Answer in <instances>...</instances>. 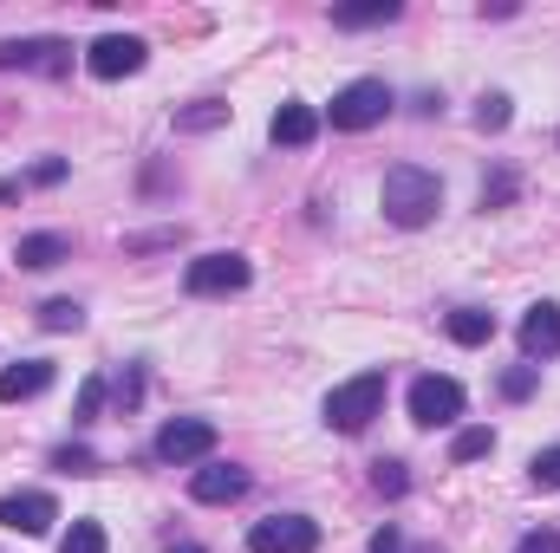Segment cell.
I'll return each mask as SVG.
<instances>
[{"mask_svg": "<svg viewBox=\"0 0 560 553\" xmlns=\"http://www.w3.org/2000/svg\"><path fill=\"white\" fill-rule=\"evenodd\" d=\"M378 202H385V222L423 228V222H436V209H443V183H436L430 169H418V163H392L385 183H378Z\"/></svg>", "mask_w": 560, "mask_h": 553, "instance_id": "cell-1", "label": "cell"}, {"mask_svg": "<svg viewBox=\"0 0 560 553\" xmlns=\"http://www.w3.org/2000/svg\"><path fill=\"white\" fill-rule=\"evenodd\" d=\"M378 411H385V372H359V378H346V385L326 398V423L346 430V436H359Z\"/></svg>", "mask_w": 560, "mask_h": 553, "instance_id": "cell-2", "label": "cell"}, {"mask_svg": "<svg viewBox=\"0 0 560 553\" xmlns=\"http://www.w3.org/2000/svg\"><path fill=\"white\" fill-rule=\"evenodd\" d=\"M385 111H392V85H385V79H352V85L332 98L326 118H332V131H372Z\"/></svg>", "mask_w": 560, "mask_h": 553, "instance_id": "cell-3", "label": "cell"}, {"mask_svg": "<svg viewBox=\"0 0 560 553\" xmlns=\"http://www.w3.org/2000/svg\"><path fill=\"white\" fill-rule=\"evenodd\" d=\"M248 280H255V268H248L242 255H196L189 274H183V286H189L196 299H222V293H242Z\"/></svg>", "mask_w": 560, "mask_h": 553, "instance_id": "cell-4", "label": "cell"}, {"mask_svg": "<svg viewBox=\"0 0 560 553\" xmlns=\"http://www.w3.org/2000/svg\"><path fill=\"white\" fill-rule=\"evenodd\" d=\"M0 72H46V79H66V72H72V46H66V39H0Z\"/></svg>", "mask_w": 560, "mask_h": 553, "instance_id": "cell-5", "label": "cell"}, {"mask_svg": "<svg viewBox=\"0 0 560 553\" xmlns=\"http://www.w3.org/2000/svg\"><path fill=\"white\" fill-rule=\"evenodd\" d=\"M248 548L255 553H319V521H306V515H268V521H255Z\"/></svg>", "mask_w": 560, "mask_h": 553, "instance_id": "cell-6", "label": "cell"}, {"mask_svg": "<svg viewBox=\"0 0 560 553\" xmlns=\"http://www.w3.org/2000/svg\"><path fill=\"white\" fill-rule=\"evenodd\" d=\"M215 449V423L209 416H170L156 430V462H196Z\"/></svg>", "mask_w": 560, "mask_h": 553, "instance_id": "cell-7", "label": "cell"}, {"mask_svg": "<svg viewBox=\"0 0 560 553\" xmlns=\"http://www.w3.org/2000/svg\"><path fill=\"white\" fill-rule=\"evenodd\" d=\"M143 46L138 33H105V39H92V52H85V72L92 79H131V72H143Z\"/></svg>", "mask_w": 560, "mask_h": 553, "instance_id": "cell-8", "label": "cell"}, {"mask_svg": "<svg viewBox=\"0 0 560 553\" xmlns=\"http://www.w3.org/2000/svg\"><path fill=\"white\" fill-rule=\"evenodd\" d=\"M463 416V385L456 378H418L411 385V423L436 430V423H456Z\"/></svg>", "mask_w": 560, "mask_h": 553, "instance_id": "cell-9", "label": "cell"}, {"mask_svg": "<svg viewBox=\"0 0 560 553\" xmlns=\"http://www.w3.org/2000/svg\"><path fill=\"white\" fill-rule=\"evenodd\" d=\"M59 521V502L52 495H39V489H26V495H7L0 502V528L7 534H46Z\"/></svg>", "mask_w": 560, "mask_h": 553, "instance_id": "cell-10", "label": "cell"}, {"mask_svg": "<svg viewBox=\"0 0 560 553\" xmlns=\"http://www.w3.org/2000/svg\"><path fill=\"white\" fill-rule=\"evenodd\" d=\"M189 495H196V502H242V495H248V469H235V462H209V469L189 475Z\"/></svg>", "mask_w": 560, "mask_h": 553, "instance_id": "cell-11", "label": "cell"}, {"mask_svg": "<svg viewBox=\"0 0 560 553\" xmlns=\"http://www.w3.org/2000/svg\"><path fill=\"white\" fill-rule=\"evenodd\" d=\"M522 352H528V358H560V306L555 299L528 306V319H522Z\"/></svg>", "mask_w": 560, "mask_h": 553, "instance_id": "cell-12", "label": "cell"}, {"mask_svg": "<svg viewBox=\"0 0 560 553\" xmlns=\"http://www.w3.org/2000/svg\"><path fill=\"white\" fill-rule=\"evenodd\" d=\"M52 385V365L46 358H26V365H7L0 372V404H20V398H39Z\"/></svg>", "mask_w": 560, "mask_h": 553, "instance_id": "cell-13", "label": "cell"}, {"mask_svg": "<svg viewBox=\"0 0 560 553\" xmlns=\"http://www.w3.org/2000/svg\"><path fill=\"white\" fill-rule=\"evenodd\" d=\"M268 131H275L280 150H300V143H313V138H319V111H313V105H280Z\"/></svg>", "mask_w": 560, "mask_h": 553, "instance_id": "cell-14", "label": "cell"}, {"mask_svg": "<svg viewBox=\"0 0 560 553\" xmlns=\"http://www.w3.org/2000/svg\"><path fill=\"white\" fill-rule=\"evenodd\" d=\"M13 261L39 274V268H59V261H72V242H66V235H20V242H13Z\"/></svg>", "mask_w": 560, "mask_h": 553, "instance_id": "cell-15", "label": "cell"}, {"mask_svg": "<svg viewBox=\"0 0 560 553\" xmlns=\"http://www.w3.org/2000/svg\"><path fill=\"white\" fill-rule=\"evenodd\" d=\"M450 339H456V345H489V339H495V313H482V306L450 313Z\"/></svg>", "mask_w": 560, "mask_h": 553, "instance_id": "cell-16", "label": "cell"}, {"mask_svg": "<svg viewBox=\"0 0 560 553\" xmlns=\"http://www.w3.org/2000/svg\"><path fill=\"white\" fill-rule=\"evenodd\" d=\"M398 20V0H372V7H339L332 26H392Z\"/></svg>", "mask_w": 560, "mask_h": 553, "instance_id": "cell-17", "label": "cell"}, {"mask_svg": "<svg viewBox=\"0 0 560 553\" xmlns=\"http://www.w3.org/2000/svg\"><path fill=\"white\" fill-rule=\"evenodd\" d=\"M215 125H229V105L222 98H202V105L176 111V131H215Z\"/></svg>", "mask_w": 560, "mask_h": 553, "instance_id": "cell-18", "label": "cell"}, {"mask_svg": "<svg viewBox=\"0 0 560 553\" xmlns=\"http://www.w3.org/2000/svg\"><path fill=\"white\" fill-rule=\"evenodd\" d=\"M495 449V430H456V443H450V462H476V456H489Z\"/></svg>", "mask_w": 560, "mask_h": 553, "instance_id": "cell-19", "label": "cell"}, {"mask_svg": "<svg viewBox=\"0 0 560 553\" xmlns=\"http://www.w3.org/2000/svg\"><path fill=\"white\" fill-rule=\"evenodd\" d=\"M39 326H46V332H79L85 313H79L72 299H46V306H39Z\"/></svg>", "mask_w": 560, "mask_h": 553, "instance_id": "cell-20", "label": "cell"}, {"mask_svg": "<svg viewBox=\"0 0 560 553\" xmlns=\"http://www.w3.org/2000/svg\"><path fill=\"white\" fill-rule=\"evenodd\" d=\"M59 553H105V528L98 521H72V534L59 541Z\"/></svg>", "mask_w": 560, "mask_h": 553, "instance_id": "cell-21", "label": "cell"}, {"mask_svg": "<svg viewBox=\"0 0 560 553\" xmlns=\"http://www.w3.org/2000/svg\"><path fill=\"white\" fill-rule=\"evenodd\" d=\"M476 125H482V131H509V98H502V92H489V98L476 105Z\"/></svg>", "mask_w": 560, "mask_h": 553, "instance_id": "cell-22", "label": "cell"}, {"mask_svg": "<svg viewBox=\"0 0 560 553\" xmlns=\"http://www.w3.org/2000/svg\"><path fill=\"white\" fill-rule=\"evenodd\" d=\"M528 469H535V489H560V443H555V449H541Z\"/></svg>", "mask_w": 560, "mask_h": 553, "instance_id": "cell-23", "label": "cell"}, {"mask_svg": "<svg viewBox=\"0 0 560 553\" xmlns=\"http://www.w3.org/2000/svg\"><path fill=\"white\" fill-rule=\"evenodd\" d=\"M98 404H105V378H85V385H79V423H92V416H98Z\"/></svg>", "mask_w": 560, "mask_h": 553, "instance_id": "cell-24", "label": "cell"}, {"mask_svg": "<svg viewBox=\"0 0 560 553\" xmlns=\"http://www.w3.org/2000/svg\"><path fill=\"white\" fill-rule=\"evenodd\" d=\"M52 462H59L66 475H98V456H92V449H59Z\"/></svg>", "mask_w": 560, "mask_h": 553, "instance_id": "cell-25", "label": "cell"}, {"mask_svg": "<svg viewBox=\"0 0 560 553\" xmlns=\"http://www.w3.org/2000/svg\"><path fill=\"white\" fill-rule=\"evenodd\" d=\"M372 482H378V495H405V489H411L405 462H378V475H372Z\"/></svg>", "mask_w": 560, "mask_h": 553, "instance_id": "cell-26", "label": "cell"}, {"mask_svg": "<svg viewBox=\"0 0 560 553\" xmlns=\"http://www.w3.org/2000/svg\"><path fill=\"white\" fill-rule=\"evenodd\" d=\"M535 391V365H515V372H502V398H528Z\"/></svg>", "mask_w": 560, "mask_h": 553, "instance_id": "cell-27", "label": "cell"}, {"mask_svg": "<svg viewBox=\"0 0 560 553\" xmlns=\"http://www.w3.org/2000/svg\"><path fill=\"white\" fill-rule=\"evenodd\" d=\"M515 553H560V534L555 528H535V534H522V548Z\"/></svg>", "mask_w": 560, "mask_h": 553, "instance_id": "cell-28", "label": "cell"}, {"mask_svg": "<svg viewBox=\"0 0 560 553\" xmlns=\"http://www.w3.org/2000/svg\"><path fill=\"white\" fill-rule=\"evenodd\" d=\"M59 176H66V163H59V156H46V163H33V176H26V183H59Z\"/></svg>", "mask_w": 560, "mask_h": 553, "instance_id": "cell-29", "label": "cell"}, {"mask_svg": "<svg viewBox=\"0 0 560 553\" xmlns=\"http://www.w3.org/2000/svg\"><path fill=\"white\" fill-rule=\"evenodd\" d=\"M372 553H398V528H385V534L372 541Z\"/></svg>", "mask_w": 560, "mask_h": 553, "instance_id": "cell-30", "label": "cell"}, {"mask_svg": "<svg viewBox=\"0 0 560 553\" xmlns=\"http://www.w3.org/2000/svg\"><path fill=\"white\" fill-rule=\"evenodd\" d=\"M170 553H202V548H170Z\"/></svg>", "mask_w": 560, "mask_h": 553, "instance_id": "cell-31", "label": "cell"}]
</instances>
